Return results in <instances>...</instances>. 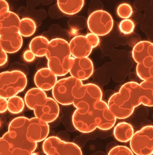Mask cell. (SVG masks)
<instances>
[{"label":"cell","mask_w":153,"mask_h":155,"mask_svg":"<svg viewBox=\"0 0 153 155\" xmlns=\"http://www.w3.org/2000/svg\"><path fill=\"white\" fill-rule=\"evenodd\" d=\"M11 155L10 144L3 137L0 138V155Z\"/></svg>","instance_id":"31"},{"label":"cell","mask_w":153,"mask_h":155,"mask_svg":"<svg viewBox=\"0 0 153 155\" xmlns=\"http://www.w3.org/2000/svg\"><path fill=\"white\" fill-rule=\"evenodd\" d=\"M93 70V63L88 57L73 58L69 73L71 76L82 81L92 76Z\"/></svg>","instance_id":"14"},{"label":"cell","mask_w":153,"mask_h":155,"mask_svg":"<svg viewBox=\"0 0 153 155\" xmlns=\"http://www.w3.org/2000/svg\"><path fill=\"white\" fill-rule=\"evenodd\" d=\"M140 91L141 104L144 106L153 107V92L146 81H143L140 84Z\"/></svg>","instance_id":"26"},{"label":"cell","mask_w":153,"mask_h":155,"mask_svg":"<svg viewBox=\"0 0 153 155\" xmlns=\"http://www.w3.org/2000/svg\"><path fill=\"white\" fill-rule=\"evenodd\" d=\"M72 121L75 129L83 134L92 133L98 128L91 109H76L72 115Z\"/></svg>","instance_id":"12"},{"label":"cell","mask_w":153,"mask_h":155,"mask_svg":"<svg viewBox=\"0 0 153 155\" xmlns=\"http://www.w3.org/2000/svg\"><path fill=\"white\" fill-rule=\"evenodd\" d=\"M23 39L19 32L0 35V45L7 54H14L21 49Z\"/></svg>","instance_id":"17"},{"label":"cell","mask_w":153,"mask_h":155,"mask_svg":"<svg viewBox=\"0 0 153 155\" xmlns=\"http://www.w3.org/2000/svg\"><path fill=\"white\" fill-rule=\"evenodd\" d=\"M9 11V5L6 0H0V15Z\"/></svg>","instance_id":"34"},{"label":"cell","mask_w":153,"mask_h":155,"mask_svg":"<svg viewBox=\"0 0 153 155\" xmlns=\"http://www.w3.org/2000/svg\"><path fill=\"white\" fill-rule=\"evenodd\" d=\"M57 76L48 68H42L36 72L34 82L36 87L44 91L52 89L57 82Z\"/></svg>","instance_id":"16"},{"label":"cell","mask_w":153,"mask_h":155,"mask_svg":"<svg viewBox=\"0 0 153 155\" xmlns=\"http://www.w3.org/2000/svg\"><path fill=\"white\" fill-rule=\"evenodd\" d=\"M87 24L91 33L99 36H103L112 30L114 21L108 12L100 10L90 14L87 19Z\"/></svg>","instance_id":"9"},{"label":"cell","mask_w":153,"mask_h":155,"mask_svg":"<svg viewBox=\"0 0 153 155\" xmlns=\"http://www.w3.org/2000/svg\"><path fill=\"white\" fill-rule=\"evenodd\" d=\"M29 120V119L23 116H19L14 118L9 124L8 131L16 134H27Z\"/></svg>","instance_id":"24"},{"label":"cell","mask_w":153,"mask_h":155,"mask_svg":"<svg viewBox=\"0 0 153 155\" xmlns=\"http://www.w3.org/2000/svg\"><path fill=\"white\" fill-rule=\"evenodd\" d=\"M27 79L20 71H6L0 73V97L6 99L16 96L24 90Z\"/></svg>","instance_id":"3"},{"label":"cell","mask_w":153,"mask_h":155,"mask_svg":"<svg viewBox=\"0 0 153 155\" xmlns=\"http://www.w3.org/2000/svg\"><path fill=\"white\" fill-rule=\"evenodd\" d=\"M83 84L81 81L72 76L60 79L53 88V98L62 105L72 104L74 91Z\"/></svg>","instance_id":"5"},{"label":"cell","mask_w":153,"mask_h":155,"mask_svg":"<svg viewBox=\"0 0 153 155\" xmlns=\"http://www.w3.org/2000/svg\"><path fill=\"white\" fill-rule=\"evenodd\" d=\"M7 53L5 52L0 45V67L4 66L7 63Z\"/></svg>","instance_id":"35"},{"label":"cell","mask_w":153,"mask_h":155,"mask_svg":"<svg viewBox=\"0 0 153 155\" xmlns=\"http://www.w3.org/2000/svg\"><path fill=\"white\" fill-rule=\"evenodd\" d=\"M36 29V24L33 20L29 18H24L20 20L19 32L21 36L25 38L30 37L33 35Z\"/></svg>","instance_id":"25"},{"label":"cell","mask_w":153,"mask_h":155,"mask_svg":"<svg viewBox=\"0 0 153 155\" xmlns=\"http://www.w3.org/2000/svg\"><path fill=\"white\" fill-rule=\"evenodd\" d=\"M135 28V24L132 20L124 19L119 25V28L120 32L124 35H130L134 32Z\"/></svg>","instance_id":"28"},{"label":"cell","mask_w":153,"mask_h":155,"mask_svg":"<svg viewBox=\"0 0 153 155\" xmlns=\"http://www.w3.org/2000/svg\"><path fill=\"white\" fill-rule=\"evenodd\" d=\"M84 4V0H57L59 9L68 15L78 13L83 9Z\"/></svg>","instance_id":"21"},{"label":"cell","mask_w":153,"mask_h":155,"mask_svg":"<svg viewBox=\"0 0 153 155\" xmlns=\"http://www.w3.org/2000/svg\"><path fill=\"white\" fill-rule=\"evenodd\" d=\"M71 54L74 58L88 57L90 55L92 48L87 38L84 35H77L69 42Z\"/></svg>","instance_id":"15"},{"label":"cell","mask_w":153,"mask_h":155,"mask_svg":"<svg viewBox=\"0 0 153 155\" xmlns=\"http://www.w3.org/2000/svg\"><path fill=\"white\" fill-rule=\"evenodd\" d=\"M133 10L131 6L128 3H122L117 7V14L120 18L128 19L132 15Z\"/></svg>","instance_id":"29"},{"label":"cell","mask_w":153,"mask_h":155,"mask_svg":"<svg viewBox=\"0 0 153 155\" xmlns=\"http://www.w3.org/2000/svg\"><path fill=\"white\" fill-rule=\"evenodd\" d=\"M107 104L117 119L129 117L135 108L141 105L140 84L129 82L123 84L118 92L111 96Z\"/></svg>","instance_id":"1"},{"label":"cell","mask_w":153,"mask_h":155,"mask_svg":"<svg viewBox=\"0 0 153 155\" xmlns=\"http://www.w3.org/2000/svg\"><path fill=\"white\" fill-rule=\"evenodd\" d=\"M25 102L21 97L15 96L8 99V110L12 114L21 113L24 108Z\"/></svg>","instance_id":"27"},{"label":"cell","mask_w":153,"mask_h":155,"mask_svg":"<svg viewBox=\"0 0 153 155\" xmlns=\"http://www.w3.org/2000/svg\"><path fill=\"white\" fill-rule=\"evenodd\" d=\"M86 36L93 48H96L99 45L100 38L97 35L93 33H89L86 35Z\"/></svg>","instance_id":"32"},{"label":"cell","mask_w":153,"mask_h":155,"mask_svg":"<svg viewBox=\"0 0 153 155\" xmlns=\"http://www.w3.org/2000/svg\"><path fill=\"white\" fill-rule=\"evenodd\" d=\"M7 110V99L0 97V114H4Z\"/></svg>","instance_id":"36"},{"label":"cell","mask_w":153,"mask_h":155,"mask_svg":"<svg viewBox=\"0 0 153 155\" xmlns=\"http://www.w3.org/2000/svg\"><path fill=\"white\" fill-rule=\"evenodd\" d=\"M138 76L141 80L146 81L153 78V58H146L136 67Z\"/></svg>","instance_id":"23"},{"label":"cell","mask_w":153,"mask_h":155,"mask_svg":"<svg viewBox=\"0 0 153 155\" xmlns=\"http://www.w3.org/2000/svg\"><path fill=\"white\" fill-rule=\"evenodd\" d=\"M132 57L137 64L141 63L145 58H153V43L149 41L137 43L132 49Z\"/></svg>","instance_id":"19"},{"label":"cell","mask_w":153,"mask_h":155,"mask_svg":"<svg viewBox=\"0 0 153 155\" xmlns=\"http://www.w3.org/2000/svg\"><path fill=\"white\" fill-rule=\"evenodd\" d=\"M134 134V128L131 124L122 122L114 127L113 134L116 140L121 143L129 142Z\"/></svg>","instance_id":"20"},{"label":"cell","mask_w":153,"mask_h":155,"mask_svg":"<svg viewBox=\"0 0 153 155\" xmlns=\"http://www.w3.org/2000/svg\"><path fill=\"white\" fill-rule=\"evenodd\" d=\"M32 110L36 117L48 124L55 120L60 112L58 102L54 98L47 97L45 92L34 103Z\"/></svg>","instance_id":"7"},{"label":"cell","mask_w":153,"mask_h":155,"mask_svg":"<svg viewBox=\"0 0 153 155\" xmlns=\"http://www.w3.org/2000/svg\"><path fill=\"white\" fill-rule=\"evenodd\" d=\"M103 93L101 88L95 84L80 86L73 92L74 106L76 109H91L97 101L102 100Z\"/></svg>","instance_id":"4"},{"label":"cell","mask_w":153,"mask_h":155,"mask_svg":"<svg viewBox=\"0 0 153 155\" xmlns=\"http://www.w3.org/2000/svg\"><path fill=\"white\" fill-rule=\"evenodd\" d=\"M20 19L14 12H9L0 15V35L18 32Z\"/></svg>","instance_id":"18"},{"label":"cell","mask_w":153,"mask_h":155,"mask_svg":"<svg viewBox=\"0 0 153 155\" xmlns=\"http://www.w3.org/2000/svg\"><path fill=\"white\" fill-rule=\"evenodd\" d=\"M146 81L148 85H149L150 88L152 90V92H153V78L148 79Z\"/></svg>","instance_id":"37"},{"label":"cell","mask_w":153,"mask_h":155,"mask_svg":"<svg viewBox=\"0 0 153 155\" xmlns=\"http://www.w3.org/2000/svg\"><path fill=\"white\" fill-rule=\"evenodd\" d=\"M131 149L124 146H117L112 148L108 153L109 155H133Z\"/></svg>","instance_id":"30"},{"label":"cell","mask_w":153,"mask_h":155,"mask_svg":"<svg viewBox=\"0 0 153 155\" xmlns=\"http://www.w3.org/2000/svg\"><path fill=\"white\" fill-rule=\"evenodd\" d=\"M130 147L135 155H153V126H146L134 133Z\"/></svg>","instance_id":"6"},{"label":"cell","mask_w":153,"mask_h":155,"mask_svg":"<svg viewBox=\"0 0 153 155\" xmlns=\"http://www.w3.org/2000/svg\"><path fill=\"white\" fill-rule=\"evenodd\" d=\"M91 111L100 130H108L115 124L117 118L103 100L97 101L91 108Z\"/></svg>","instance_id":"11"},{"label":"cell","mask_w":153,"mask_h":155,"mask_svg":"<svg viewBox=\"0 0 153 155\" xmlns=\"http://www.w3.org/2000/svg\"><path fill=\"white\" fill-rule=\"evenodd\" d=\"M2 137L10 144L12 155H32L38 147V143L30 141L26 134H17L8 131Z\"/></svg>","instance_id":"10"},{"label":"cell","mask_w":153,"mask_h":155,"mask_svg":"<svg viewBox=\"0 0 153 155\" xmlns=\"http://www.w3.org/2000/svg\"><path fill=\"white\" fill-rule=\"evenodd\" d=\"M44 153L47 155H81L83 152L78 145L61 140L55 136L47 137L42 144Z\"/></svg>","instance_id":"8"},{"label":"cell","mask_w":153,"mask_h":155,"mask_svg":"<svg viewBox=\"0 0 153 155\" xmlns=\"http://www.w3.org/2000/svg\"><path fill=\"white\" fill-rule=\"evenodd\" d=\"M50 132L48 123L35 117L29 119L27 127V137L32 142L39 143L47 139Z\"/></svg>","instance_id":"13"},{"label":"cell","mask_w":153,"mask_h":155,"mask_svg":"<svg viewBox=\"0 0 153 155\" xmlns=\"http://www.w3.org/2000/svg\"><path fill=\"white\" fill-rule=\"evenodd\" d=\"M23 58L25 61L28 63H30L35 60L36 55L30 49H29L24 51L23 54Z\"/></svg>","instance_id":"33"},{"label":"cell","mask_w":153,"mask_h":155,"mask_svg":"<svg viewBox=\"0 0 153 155\" xmlns=\"http://www.w3.org/2000/svg\"><path fill=\"white\" fill-rule=\"evenodd\" d=\"M69 43L64 39L50 40L46 57L48 67L57 77H63L69 72L73 57H71Z\"/></svg>","instance_id":"2"},{"label":"cell","mask_w":153,"mask_h":155,"mask_svg":"<svg viewBox=\"0 0 153 155\" xmlns=\"http://www.w3.org/2000/svg\"><path fill=\"white\" fill-rule=\"evenodd\" d=\"M49 41L45 36H38L33 38L29 43V49L36 57H44L46 55Z\"/></svg>","instance_id":"22"}]
</instances>
